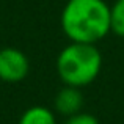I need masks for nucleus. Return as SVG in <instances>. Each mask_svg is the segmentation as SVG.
I'll return each instance as SVG.
<instances>
[{
    "label": "nucleus",
    "mask_w": 124,
    "mask_h": 124,
    "mask_svg": "<svg viewBox=\"0 0 124 124\" xmlns=\"http://www.w3.org/2000/svg\"><path fill=\"white\" fill-rule=\"evenodd\" d=\"M102 63V54L97 44L69 42L60 50L55 68L64 85L85 88L99 77Z\"/></svg>",
    "instance_id": "nucleus-2"
},
{
    "label": "nucleus",
    "mask_w": 124,
    "mask_h": 124,
    "mask_svg": "<svg viewBox=\"0 0 124 124\" xmlns=\"http://www.w3.org/2000/svg\"><path fill=\"white\" fill-rule=\"evenodd\" d=\"M85 97L82 88L64 85L54 97V112L57 115H61L64 118L72 116L76 113H80L83 110Z\"/></svg>",
    "instance_id": "nucleus-4"
},
{
    "label": "nucleus",
    "mask_w": 124,
    "mask_h": 124,
    "mask_svg": "<svg viewBox=\"0 0 124 124\" xmlns=\"http://www.w3.org/2000/svg\"><path fill=\"white\" fill-rule=\"evenodd\" d=\"M63 124H101V123L94 115L82 110L80 113H76V115H72V116H68Z\"/></svg>",
    "instance_id": "nucleus-7"
},
{
    "label": "nucleus",
    "mask_w": 124,
    "mask_h": 124,
    "mask_svg": "<svg viewBox=\"0 0 124 124\" xmlns=\"http://www.w3.org/2000/svg\"><path fill=\"white\" fill-rule=\"evenodd\" d=\"M30 72L28 57L16 47L0 49V80L6 83L22 82Z\"/></svg>",
    "instance_id": "nucleus-3"
},
{
    "label": "nucleus",
    "mask_w": 124,
    "mask_h": 124,
    "mask_svg": "<svg viewBox=\"0 0 124 124\" xmlns=\"http://www.w3.org/2000/svg\"><path fill=\"white\" fill-rule=\"evenodd\" d=\"M60 25L69 42L97 44L112 31L110 5L105 0H66Z\"/></svg>",
    "instance_id": "nucleus-1"
},
{
    "label": "nucleus",
    "mask_w": 124,
    "mask_h": 124,
    "mask_svg": "<svg viewBox=\"0 0 124 124\" xmlns=\"http://www.w3.org/2000/svg\"><path fill=\"white\" fill-rule=\"evenodd\" d=\"M17 124H58L57 113L44 105L28 107L21 115Z\"/></svg>",
    "instance_id": "nucleus-5"
},
{
    "label": "nucleus",
    "mask_w": 124,
    "mask_h": 124,
    "mask_svg": "<svg viewBox=\"0 0 124 124\" xmlns=\"http://www.w3.org/2000/svg\"><path fill=\"white\" fill-rule=\"evenodd\" d=\"M110 27L119 38H124V0H115L110 6Z\"/></svg>",
    "instance_id": "nucleus-6"
}]
</instances>
